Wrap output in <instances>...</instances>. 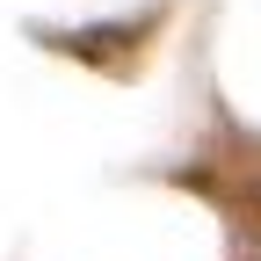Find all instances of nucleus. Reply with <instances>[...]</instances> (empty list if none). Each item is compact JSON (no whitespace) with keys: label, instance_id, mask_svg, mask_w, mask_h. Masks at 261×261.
Instances as JSON below:
<instances>
[]
</instances>
